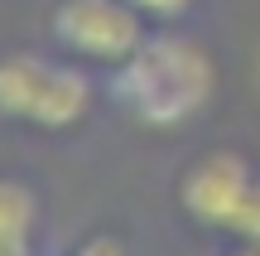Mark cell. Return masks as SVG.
Returning a JSON list of instances; mask_svg holds the SVG:
<instances>
[{"label": "cell", "mask_w": 260, "mask_h": 256, "mask_svg": "<svg viewBox=\"0 0 260 256\" xmlns=\"http://www.w3.org/2000/svg\"><path fill=\"white\" fill-rule=\"evenodd\" d=\"M212 87H217V68L203 44L183 34H149L116 68L111 97L140 126L174 131L212 102Z\"/></svg>", "instance_id": "cell-1"}, {"label": "cell", "mask_w": 260, "mask_h": 256, "mask_svg": "<svg viewBox=\"0 0 260 256\" xmlns=\"http://www.w3.org/2000/svg\"><path fill=\"white\" fill-rule=\"evenodd\" d=\"M92 111V82L87 73L39 53H5L0 58V116L39 126V131H68Z\"/></svg>", "instance_id": "cell-2"}, {"label": "cell", "mask_w": 260, "mask_h": 256, "mask_svg": "<svg viewBox=\"0 0 260 256\" xmlns=\"http://www.w3.org/2000/svg\"><path fill=\"white\" fill-rule=\"evenodd\" d=\"M48 29L68 53L87 58V63H106V68H121L149 39L145 15L130 0H58Z\"/></svg>", "instance_id": "cell-3"}, {"label": "cell", "mask_w": 260, "mask_h": 256, "mask_svg": "<svg viewBox=\"0 0 260 256\" xmlns=\"http://www.w3.org/2000/svg\"><path fill=\"white\" fill-rule=\"evenodd\" d=\"M251 184H255V169H251L246 155L207 150V155H198L183 169V179H178V208H183L198 227L232 232V222H236V213H241Z\"/></svg>", "instance_id": "cell-4"}, {"label": "cell", "mask_w": 260, "mask_h": 256, "mask_svg": "<svg viewBox=\"0 0 260 256\" xmlns=\"http://www.w3.org/2000/svg\"><path fill=\"white\" fill-rule=\"evenodd\" d=\"M39 198L29 184L0 179V256H34Z\"/></svg>", "instance_id": "cell-5"}, {"label": "cell", "mask_w": 260, "mask_h": 256, "mask_svg": "<svg viewBox=\"0 0 260 256\" xmlns=\"http://www.w3.org/2000/svg\"><path fill=\"white\" fill-rule=\"evenodd\" d=\"M232 237H241V242H260V174H255L251 193H246L241 213H236V222H232Z\"/></svg>", "instance_id": "cell-6"}, {"label": "cell", "mask_w": 260, "mask_h": 256, "mask_svg": "<svg viewBox=\"0 0 260 256\" xmlns=\"http://www.w3.org/2000/svg\"><path fill=\"white\" fill-rule=\"evenodd\" d=\"M130 5H135L145 19H178V15H188L193 0H130Z\"/></svg>", "instance_id": "cell-7"}, {"label": "cell", "mask_w": 260, "mask_h": 256, "mask_svg": "<svg viewBox=\"0 0 260 256\" xmlns=\"http://www.w3.org/2000/svg\"><path fill=\"white\" fill-rule=\"evenodd\" d=\"M68 256H125L121 237H111V232H96V237H87L82 247H73Z\"/></svg>", "instance_id": "cell-8"}, {"label": "cell", "mask_w": 260, "mask_h": 256, "mask_svg": "<svg viewBox=\"0 0 260 256\" xmlns=\"http://www.w3.org/2000/svg\"><path fill=\"white\" fill-rule=\"evenodd\" d=\"M236 256H260V242H241V251Z\"/></svg>", "instance_id": "cell-9"}]
</instances>
